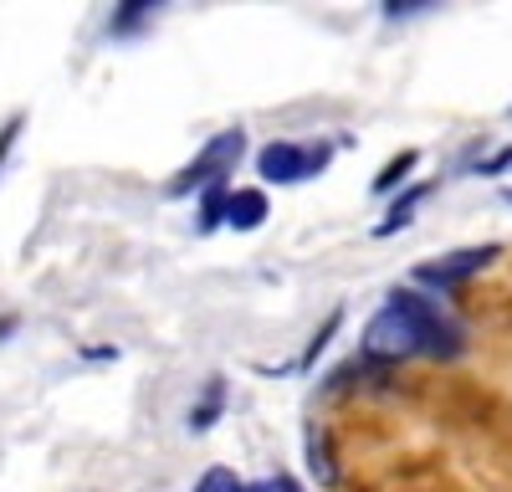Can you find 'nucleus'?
Returning a JSON list of instances; mask_svg holds the SVG:
<instances>
[{
    "label": "nucleus",
    "instance_id": "f257e3e1",
    "mask_svg": "<svg viewBox=\"0 0 512 492\" xmlns=\"http://www.w3.org/2000/svg\"><path fill=\"white\" fill-rule=\"evenodd\" d=\"M390 308H400L410 323H415V334H420V359H461L466 354V328L436 303V298H425L415 293V287H395L390 293Z\"/></svg>",
    "mask_w": 512,
    "mask_h": 492
},
{
    "label": "nucleus",
    "instance_id": "f03ea898",
    "mask_svg": "<svg viewBox=\"0 0 512 492\" xmlns=\"http://www.w3.org/2000/svg\"><path fill=\"white\" fill-rule=\"evenodd\" d=\"M246 154V134L241 129H226V134H216L210 139L185 170H180V180H169V195H190V190H221L226 185V175L236 170V159Z\"/></svg>",
    "mask_w": 512,
    "mask_h": 492
},
{
    "label": "nucleus",
    "instance_id": "7ed1b4c3",
    "mask_svg": "<svg viewBox=\"0 0 512 492\" xmlns=\"http://www.w3.org/2000/svg\"><path fill=\"white\" fill-rule=\"evenodd\" d=\"M333 159V144H292V139H272L256 154V175L267 185H303L313 175H323V164Z\"/></svg>",
    "mask_w": 512,
    "mask_h": 492
},
{
    "label": "nucleus",
    "instance_id": "20e7f679",
    "mask_svg": "<svg viewBox=\"0 0 512 492\" xmlns=\"http://www.w3.org/2000/svg\"><path fill=\"white\" fill-rule=\"evenodd\" d=\"M364 354L369 359H384V364H395V359H415L420 354V334H415V323L384 303L369 323H364Z\"/></svg>",
    "mask_w": 512,
    "mask_h": 492
},
{
    "label": "nucleus",
    "instance_id": "39448f33",
    "mask_svg": "<svg viewBox=\"0 0 512 492\" xmlns=\"http://www.w3.org/2000/svg\"><path fill=\"white\" fill-rule=\"evenodd\" d=\"M497 252H502V246H466V252H451V257H441V262H420V267H415V282L451 293V287H461L466 277H477L482 267H492Z\"/></svg>",
    "mask_w": 512,
    "mask_h": 492
},
{
    "label": "nucleus",
    "instance_id": "423d86ee",
    "mask_svg": "<svg viewBox=\"0 0 512 492\" xmlns=\"http://www.w3.org/2000/svg\"><path fill=\"white\" fill-rule=\"evenodd\" d=\"M267 221V195L262 190H231L226 195V226L231 231H256Z\"/></svg>",
    "mask_w": 512,
    "mask_h": 492
},
{
    "label": "nucleus",
    "instance_id": "0eeeda50",
    "mask_svg": "<svg viewBox=\"0 0 512 492\" xmlns=\"http://www.w3.org/2000/svg\"><path fill=\"white\" fill-rule=\"evenodd\" d=\"M431 190H436V185H410L405 195H395V205H390V216H384V221H379L374 231H379V236H395L400 226H410V221H415V211H420L425 200H431Z\"/></svg>",
    "mask_w": 512,
    "mask_h": 492
},
{
    "label": "nucleus",
    "instance_id": "6e6552de",
    "mask_svg": "<svg viewBox=\"0 0 512 492\" xmlns=\"http://www.w3.org/2000/svg\"><path fill=\"white\" fill-rule=\"evenodd\" d=\"M154 0H128V6H118L113 11V21H108V31L113 36H123V31H134V26H144V21H154Z\"/></svg>",
    "mask_w": 512,
    "mask_h": 492
},
{
    "label": "nucleus",
    "instance_id": "1a4fd4ad",
    "mask_svg": "<svg viewBox=\"0 0 512 492\" xmlns=\"http://www.w3.org/2000/svg\"><path fill=\"white\" fill-rule=\"evenodd\" d=\"M415 164H420V154H415V149L395 154V159H390V164H384V170L374 175V190L384 195V190H395V185H405V180H410V170H415Z\"/></svg>",
    "mask_w": 512,
    "mask_h": 492
},
{
    "label": "nucleus",
    "instance_id": "9d476101",
    "mask_svg": "<svg viewBox=\"0 0 512 492\" xmlns=\"http://www.w3.org/2000/svg\"><path fill=\"white\" fill-rule=\"evenodd\" d=\"M221 405H226V385L221 380H210V390H205V400L190 410V431H205V426H216V416H221Z\"/></svg>",
    "mask_w": 512,
    "mask_h": 492
},
{
    "label": "nucleus",
    "instance_id": "9b49d317",
    "mask_svg": "<svg viewBox=\"0 0 512 492\" xmlns=\"http://www.w3.org/2000/svg\"><path fill=\"white\" fill-rule=\"evenodd\" d=\"M190 492H246V482H241L231 467H210V472H205V477H200Z\"/></svg>",
    "mask_w": 512,
    "mask_h": 492
},
{
    "label": "nucleus",
    "instance_id": "f8f14e48",
    "mask_svg": "<svg viewBox=\"0 0 512 492\" xmlns=\"http://www.w3.org/2000/svg\"><path fill=\"white\" fill-rule=\"evenodd\" d=\"M226 185L221 190H205V200H200V231H216L221 221H226Z\"/></svg>",
    "mask_w": 512,
    "mask_h": 492
},
{
    "label": "nucleus",
    "instance_id": "ddd939ff",
    "mask_svg": "<svg viewBox=\"0 0 512 492\" xmlns=\"http://www.w3.org/2000/svg\"><path fill=\"white\" fill-rule=\"evenodd\" d=\"M308 451H313V472H318V482H333V462H328V441H323L318 431H308Z\"/></svg>",
    "mask_w": 512,
    "mask_h": 492
},
{
    "label": "nucleus",
    "instance_id": "4468645a",
    "mask_svg": "<svg viewBox=\"0 0 512 492\" xmlns=\"http://www.w3.org/2000/svg\"><path fill=\"white\" fill-rule=\"evenodd\" d=\"M246 492H303L287 472H277V477H267V482H256V487H246Z\"/></svg>",
    "mask_w": 512,
    "mask_h": 492
},
{
    "label": "nucleus",
    "instance_id": "2eb2a0df",
    "mask_svg": "<svg viewBox=\"0 0 512 492\" xmlns=\"http://www.w3.org/2000/svg\"><path fill=\"white\" fill-rule=\"evenodd\" d=\"M415 11H436L431 0H390V6H384V16H415Z\"/></svg>",
    "mask_w": 512,
    "mask_h": 492
},
{
    "label": "nucleus",
    "instance_id": "dca6fc26",
    "mask_svg": "<svg viewBox=\"0 0 512 492\" xmlns=\"http://www.w3.org/2000/svg\"><path fill=\"white\" fill-rule=\"evenodd\" d=\"M16 134H21V118H11V123H6V129H0V159H6V154H11V144H16Z\"/></svg>",
    "mask_w": 512,
    "mask_h": 492
},
{
    "label": "nucleus",
    "instance_id": "f3484780",
    "mask_svg": "<svg viewBox=\"0 0 512 492\" xmlns=\"http://www.w3.org/2000/svg\"><path fill=\"white\" fill-rule=\"evenodd\" d=\"M497 170H512V149H502L497 159H487V164H482V175H497Z\"/></svg>",
    "mask_w": 512,
    "mask_h": 492
},
{
    "label": "nucleus",
    "instance_id": "a211bd4d",
    "mask_svg": "<svg viewBox=\"0 0 512 492\" xmlns=\"http://www.w3.org/2000/svg\"><path fill=\"white\" fill-rule=\"evenodd\" d=\"M507 200H512V190H507Z\"/></svg>",
    "mask_w": 512,
    "mask_h": 492
}]
</instances>
